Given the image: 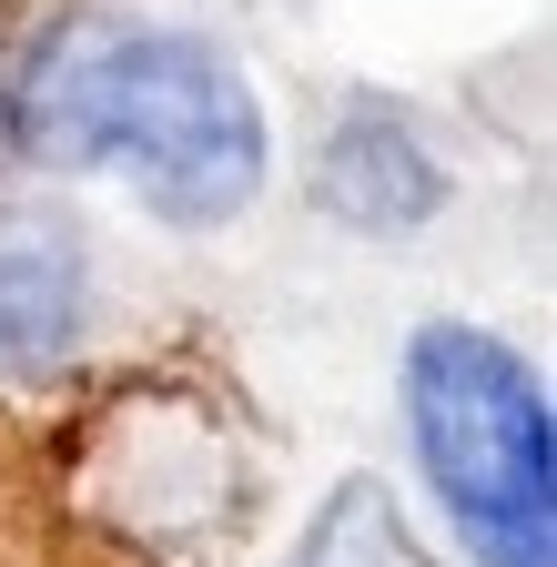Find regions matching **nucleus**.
I'll list each match as a JSON object with an SVG mask.
<instances>
[{
	"instance_id": "nucleus-1",
	"label": "nucleus",
	"mask_w": 557,
	"mask_h": 567,
	"mask_svg": "<svg viewBox=\"0 0 557 567\" xmlns=\"http://www.w3.org/2000/svg\"><path fill=\"white\" fill-rule=\"evenodd\" d=\"M41 132L112 163L163 224H224L264 183V112L234 82V61L173 31H102L51 61Z\"/></svg>"
},
{
	"instance_id": "nucleus-2",
	"label": "nucleus",
	"mask_w": 557,
	"mask_h": 567,
	"mask_svg": "<svg viewBox=\"0 0 557 567\" xmlns=\"http://www.w3.org/2000/svg\"><path fill=\"white\" fill-rule=\"evenodd\" d=\"M415 446H426L446 507L466 517L486 567H547V395L486 334H415Z\"/></svg>"
},
{
	"instance_id": "nucleus-3",
	"label": "nucleus",
	"mask_w": 557,
	"mask_h": 567,
	"mask_svg": "<svg viewBox=\"0 0 557 567\" xmlns=\"http://www.w3.org/2000/svg\"><path fill=\"white\" fill-rule=\"evenodd\" d=\"M72 324V254L51 234H0V354H51Z\"/></svg>"
}]
</instances>
